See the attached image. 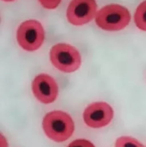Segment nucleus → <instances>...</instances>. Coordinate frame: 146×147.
Returning a JSON list of instances; mask_svg holds the SVG:
<instances>
[{
	"label": "nucleus",
	"mask_w": 146,
	"mask_h": 147,
	"mask_svg": "<svg viewBox=\"0 0 146 147\" xmlns=\"http://www.w3.org/2000/svg\"><path fill=\"white\" fill-rule=\"evenodd\" d=\"M43 127L47 136L57 142L67 140L73 135L75 129L72 117L60 111L47 113L43 119Z\"/></svg>",
	"instance_id": "nucleus-1"
},
{
	"label": "nucleus",
	"mask_w": 146,
	"mask_h": 147,
	"mask_svg": "<svg viewBox=\"0 0 146 147\" xmlns=\"http://www.w3.org/2000/svg\"><path fill=\"white\" fill-rule=\"evenodd\" d=\"M32 90L35 97L46 104L54 102L58 96L57 84L48 74H40L36 76L32 84Z\"/></svg>",
	"instance_id": "nucleus-7"
},
{
	"label": "nucleus",
	"mask_w": 146,
	"mask_h": 147,
	"mask_svg": "<svg viewBox=\"0 0 146 147\" xmlns=\"http://www.w3.org/2000/svg\"><path fill=\"white\" fill-rule=\"evenodd\" d=\"M134 21L139 29L146 31V0L137 7L135 13Z\"/></svg>",
	"instance_id": "nucleus-8"
},
{
	"label": "nucleus",
	"mask_w": 146,
	"mask_h": 147,
	"mask_svg": "<svg viewBox=\"0 0 146 147\" xmlns=\"http://www.w3.org/2000/svg\"><path fill=\"white\" fill-rule=\"evenodd\" d=\"M1 146H3V147H7V143L6 140L4 137L3 138L1 135Z\"/></svg>",
	"instance_id": "nucleus-12"
},
{
	"label": "nucleus",
	"mask_w": 146,
	"mask_h": 147,
	"mask_svg": "<svg viewBox=\"0 0 146 147\" xmlns=\"http://www.w3.org/2000/svg\"><path fill=\"white\" fill-rule=\"evenodd\" d=\"M97 10L95 0H73L67 9V19L72 25L82 26L95 17Z\"/></svg>",
	"instance_id": "nucleus-5"
},
{
	"label": "nucleus",
	"mask_w": 146,
	"mask_h": 147,
	"mask_svg": "<svg viewBox=\"0 0 146 147\" xmlns=\"http://www.w3.org/2000/svg\"><path fill=\"white\" fill-rule=\"evenodd\" d=\"M115 147H145L139 141L128 136L118 138L115 142Z\"/></svg>",
	"instance_id": "nucleus-9"
},
{
	"label": "nucleus",
	"mask_w": 146,
	"mask_h": 147,
	"mask_svg": "<svg viewBox=\"0 0 146 147\" xmlns=\"http://www.w3.org/2000/svg\"><path fill=\"white\" fill-rule=\"evenodd\" d=\"M131 15L127 9L119 4L103 7L97 12L95 22L99 27L108 31L123 29L129 24Z\"/></svg>",
	"instance_id": "nucleus-2"
},
{
	"label": "nucleus",
	"mask_w": 146,
	"mask_h": 147,
	"mask_svg": "<svg viewBox=\"0 0 146 147\" xmlns=\"http://www.w3.org/2000/svg\"><path fill=\"white\" fill-rule=\"evenodd\" d=\"M49 57L56 68L66 73L75 71L81 64V57L78 50L67 44L60 43L52 47Z\"/></svg>",
	"instance_id": "nucleus-3"
},
{
	"label": "nucleus",
	"mask_w": 146,
	"mask_h": 147,
	"mask_svg": "<svg viewBox=\"0 0 146 147\" xmlns=\"http://www.w3.org/2000/svg\"><path fill=\"white\" fill-rule=\"evenodd\" d=\"M43 7L49 9H55L59 6L61 0H38Z\"/></svg>",
	"instance_id": "nucleus-10"
},
{
	"label": "nucleus",
	"mask_w": 146,
	"mask_h": 147,
	"mask_svg": "<svg viewBox=\"0 0 146 147\" xmlns=\"http://www.w3.org/2000/svg\"><path fill=\"white\" fill-rule=\"evenodd\" d=\"M45 32L40 22L29 20L22 22L18 28L17 40L20 46L28 51L38 49L43 43Z\"/></svg>",
	"instance_id": "nucleus-4"
},
{
	"label": "nucleus",
	"mask_w": 146,
	"mask_h": 147,
	"mask_svg": "<svg viewBox=\"0 0 146 147\" xmlns=\"http://www.w3.org/2000/svg\"><path fill=\"white\" fill-rule=\"evenodd\" d=\"M85 123L91 127L99 128L107 126L114 117V111L107 103L96 102L88 105L83 113Z\"/></svg>",
	"instance_id": "nucleus-6"
},
{
	"label": "nucleus",
	"mask_w": 146,
	"mask_h": 147,
	"mask_svg": "<svg viewBox=\"0 0 146 147\" xmlns=\"http://www.w3.org/2000/svg\"><path fill=\"white\" fill-rule=\"evenodd\" d=\"M3 1H14V0H3Z\"/></svg>",
	"instance_id": "nucleus-13"
},
{
	"label": "nucleus",
	"mask_w": 146,
	"mask_h": 147,
	"mask_svg": "<svg viewBox=\"0 0 146 147\" xmlns=\"http://www.w3.org/2000/svg\"><path fill=\"white\" fill-rule=\"evenodd\" d=\"M68 147H95L91 142L83 139L74 141L69 144Z\"/></svg>",
	"instance_id": "nucleus-11"
}]
</instances>
